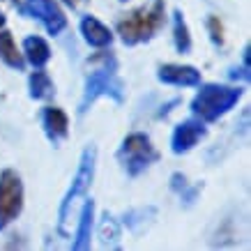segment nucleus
<instances>
[{
  "label": "nucleus",
  "mask_w": 251,
  "mask_h": 251,
  "mask_svg": "<svg viewBox=\"0 0 251 251\" xmlns=\"http://www.w3.org/2000/svg\"><path fill=\"white\" fill-rule=\"evenodd\" d=\"M92 65H95V69L85 78L83 97L78 101V115L81 118L90 111V106L99 97L113 99L115 104H125V97H127V85L118 76V60H115L113 53L104 51V53L95 55Z\"/></svg>",
  "instance_id": "1"
},
{
  "label": "nucleus",
  "mask_w": 251,
  "mask_h": 251,
  "mask_svg": "<svg viewBox=\"0 0 251 251\" xmlns=\"http://www.w3.org/2000/svg\"><path fill=\"white\" fill-rule=\"evenodd\" d=\"M166 23V2L164 0H148L145 5L122 14L115 21V30L125 46H136L157 35Z\"/></svg>",
  "instance_id": "2"
},
{
  "label": "nucleus",
  "mask_w": 251,
  "mask_h": 251,
  "mask_svg": "<svg viewBox=\"0 0 251 251\" xmlns=\"http://www.w3.org/2000/svg\"><path fill=\"white\" fill-rule=\"evenodd\" d=\"M201 90L191 99V115L203 122H217L228 113L242 99L244 90L240 85H221V83H201Z\"/></svg>",
  "instance_id": "3"
},
{
  "label": "nucleus",
  "mask_w": 251,
  "mask_h": 251,
  "mask_svg": "<svg viewBox=\"0 0 251 251\" xmlns=\"http://www.w3.org/2000/svg\"><path fill=\"white\" fill-rule=\"evenodd\" d=\"M95 171H97V145L88 143L81 152V159H78V168L74 177H72V184H69L67 194L62 196L60 207H58V233L67 237V221L72 217V210L76 205L78 198H83L90 189L92 180H95Z\"/></svg>",
  "instance_id": "4"
},
{
  "label": "nucleus",
  "mask_w": 251,
  "mask_h": 251,
  "mask_svg": "<svg viewBox=\"0 0 251 251\" xmlns=\"http://www.w3.org/2000/svg\"><path fill=\"white\" fill-rule=\"evenodd\" d=\"M115 159L129 177H138L159 159V152H157V148L152 145L148 134L134 131V134H127L122 138L120 148L115 152Z\"/></svg>",
  "instance_id": "5"
},
{
  "label": "nucleus",
  "mask_w": 251,
  "mask_h": 251,
  "mask_svg": "<svg viewBox=\"0 0 251 251\" xmlns=\"http://www.w3.org/2000/svg\"><path fill=\"white\" fill-rule=\"evenodd\" d=\"M23 180L14 168L0 171V230L14 224L23 212Z\"/></svg>",
  "instance_id": "6"
},
{
  "label": "nucleus",
  "mask_w": 251,
  "mask_h": 251,
  "mask_svg": "<svg viewBox=\"0 0 251 251\" xmlns=\"http://www.w3.org/2000/svg\"><path fill=\"white\" fill-rule=\"evenodd\" d=\"M19 14L42 21L49 35H53V37L67 28V16L55 0H23L19 5Z\"/></svg>",
  "instance_id": "7"
},
{
  "label": "nucleus",
  "mask_w": 251,
  "mask_h": 251,
  "mask_svg": "<svg viewBox=\"0 0 251 251\" xmlns=\"http://www.w3.org/2000/svg\"><path fill=\"white\" fill-rule=\"evenodd\" d=\"M205 136L207 127L203 120H198V118L182 120L180 125H175L173 134H171V150H173V154H187L201 141H205Z\"/></svg>",
  "instance_id": "8"
},
{
  "label": "nucleus",
  "mask_w": 251,
  "mask_h": 251,
  "mask_svg": "<svg viewBox=\"0 0 251 251\" xmlns=\"http://www.w3.org/2000/svg\"><path fill=\"white\" fill-rule=\"evenodd\" d=\"M159 83L175 85V88H198L203 83L201 72L194 65H182V62H166L157 69Z\"/></svg>",
  "instance_id": "9"
},
{
  "label": "nucleus",
  "mask_w": 251,
  "mask_h": 251,
  "mask_svg": "<svg viewBox=\"0 0 251 251\" xmlns=\"http://www.w3.org/2000/svg\"><path fill=\"white\" fill-rule=\"evenodd\" d=\"M42 127H44L46 138L53 145H60L69 136V118L58 106H46L42 111Z\"/></svg>",
  "instance_id": "10"
},
{
  "label": "nucleus",
  "mask_w": 251,
  "mask_h": 251,
  "mask_svg": "<svg viewBox=\"0 0 251 251\" xmlns=\"http://www.w3.org/2000/svg\"><path fill=\"white\" fill-rule=\"evenodd\" d=\"M78 30L83 35L85 44L92 46V49H108V46L113 44V32L108 25L99 21L97 16L92 14H85L78 23Z\"/></svg>",
  "instance_id": "11"
},
{
  "label": "nucleus",
  "mask_w": 251,
  "mask_h": 251,
  "mask_svg": "<svg viewBox=\"0 0 251 251\" xmlns=\"http://www.w3.org/2000/svg\"><path fill=\"white\" fill-rule=\"evenodd\" d=\"M92 228H95V201L88 198L81 207V214H78V226H76V235H74V242H72V249L74 251H85L90 249L92 244Z\"/></svg>",
  "instance_id": "12"
},
{
  "label": "nucleus",
  "mask_w": 251,
  "mask_h": 251,
  "mask_svg": "<svg viewBox=\"0 0 251 251\" xmlns=\"http://www.w3.org/2000/svg\"><path fill=\"white\" fill-rule=\"evenodd\" d=\"M51 46L46 42L44 37H39V35H28V37L23 39V60L30 62L32 67H44L46 62L51 60Z\"/></svg>",
  "instance_id": "13"
},
{
  "label": "nucleus",
  "mask_w": 251,
  "mask_h": 251,
  "mask_svg": "<svg viewBox=\"0 0 251 251\" xmlns=\"http://www.w3.org/2000/svg\"><path fill=\"white\" fill-rule=\"evenodd\" d=\"M28 95H30V99H37V101L51 99L55 95L53 78L49 76V72H44V67H37L28 76Z\"/></svg>",
  "instance_id": "14"
},
{
  "label": "nucleus",
  "mask_w": 251,
  "mask_h": 251,
  "mask_svg": "<svg viewBox=\"0 0 251 251\" xmlns=\"http://www.w3.org/2000/svg\"><path fill=\"white\" fill-rule=\"evenodd\" d=\"M0 60L5 62L7 67L16 69V72H23L25 69V60H23V53L16 49V42L12 37V32L0 28Z\"/></svg>",
  "instance_id": "15"
},
{
  "label": "nucleus",
  "mask_w": 251,
  "mask_h": 251,
  "mask_svg": "<svg viewBox=\"0 0 251 251\" xmlns=\"http://www.w3.org/2000/svg\"><path fill=\"white\" fill-rule=\"evenodd\" d=\"M171 21H173V46L177 53H191V32H189V25H187V19H184L182 9H173V16H171Z\"/></svg>",
  "instance_id": "16"
},
{
  "label": "nucleus",
  "mask_w": 251,
  "mask_h": 251,
  "mask_svg": "<svg viewBox=\"0 0 251 251\" xmlns=\"http://www.w3.org/2000/svg\"><path fill=\"white\" fill-rule=\"evenodd\" d=\"M122 230H120V221L115 219L113 214L104 212L101 221H99V242L104 249H120L122 242Z\"/></svg>",
  "instance_id": "17"
},
{
  "label": "nucleus",
  "mask_w": 251,
  "mask_h": 251,
  "mask_svg": "<svg viewBox=\"0 0 251 251\" xmlns=\"http://www.w3.org/2000/svg\"><path fill=\"white\" fill-rule=\"evenodd\" d=\"M168 184H171V191H175L177 196L182 198V203L187 207L194 205V203H196V198H198V194L203 191V182L201 184H189L182 173H173L171 175V180H168Z\"/></svg>",
  "instance_id": "18"
},
{
  "label": "nucleus",
  "mask_w": 251,
  "mask_h": 251,
  "mask_svg": "<svg viewBox=\"0 0 251 251\" xmlns=\"http://www.w3.org/2000/svg\"><path fill=\"white\" fill-rule=\"evenodd\" d=\"M148 217H157V210L154 207H136V210H129L122 217V224L131 230V233H138V230L145 226V219Z\"/></svg>",
  "instance_id": "19"
},
{
  "label": "nucleus",
  "mask_w": 251,
  "mask_h": 251,
  "mask_svg": "<svg viewBox=\"0 0 251 251\" xmlns=\"http://www.w3.org/2000/svg\"><path fill=\"white\" fill-rule=\"evenodd\" d=\"M207 32H210V39H212V44L214 46H224V25H221L219 21V16H207Z\"/></svg>",
  "instance_id": "20"
},
{
  "label": "nucleus",
  "mask_w": 251,
  "mask_h": 251,
  "mask_svg": "<svg viewBox=\"0 0 251 251\" xmlns=\"http://www.w3.org/2000/svg\"><path fill=\"white\" fill-rule=\"evenodd\" d=\"M249 53H251V49H249V44H247L242 51V69H247V72H249Z\"/></svg>",
  "instance_id": "21"
},
{
  "label": "nucleus",
  "mask_w": 251,
  "mask_h": 251,
  "mask_svg": "<svg viewBox=\"0 0 251 251\" xmlns=\"http://www.w3.org/2000/svg\"><path fill=\"white\" fill-rule=\"evenodd\" d=\"M65 5H69L72 9H76L78 5H81V0H65Z\"/></svg>",
  "instance_id": "22"
},
{
  "label": "nucleus",
  "mask_w": 251,
  "mask_h": 251,
  "mask_svg": "<svg viewBox=\"0 0 251 251\" xmlns=\"http://www.w3.org/2000/svg\"><path fill=\"white\" fill-rule=\"evenodd\" d=\"M5 21H7V19H5V14L0 12V28H5Z\"/></svg>",
  "instance_id": "23"
}]
</instances>
